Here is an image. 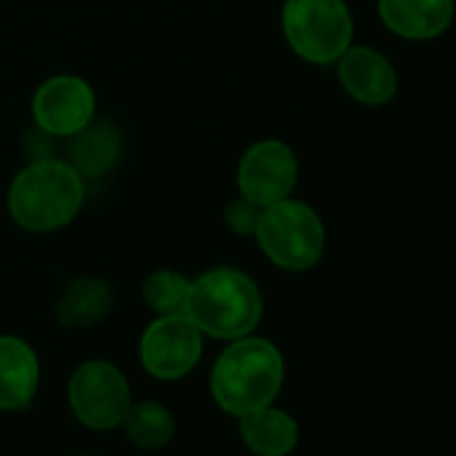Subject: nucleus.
Instances as JSON below:
<instances>
[{
  "label": "nucleus",
  "instance_id": "obj_1",
  "mask_svg": "<svg viewBox=\"0 0 456 456\" xmlns=\"http://www.w3.org/2000/svg\"><path fill=\"white\" fill-rule=\"evenodd\" d=\"M86 201V180L68 159L38 156L9 185V215L33 234H52L70 225Z\"/></svg>",
  "mask_w": 456,
  "mask_h": 456
},
{
  "label": "nucleus",
  "instance_id": "obj_2",
  "mask_svg": "<svg viewBox=\"0 0 456 456\" xmlns=\"http://www.w3.org/2000/svg\"><path fill=\"white\" fill-rule=\"evenodd\" d=\"M282 379L285 360L280 349L266 338L242 336L215 360L209 389L223 411L245 416L272 405L282 389Z\"/></svg>",
  "mask_w": 456,
  "mask_h": 456
},
{
  "label": "nucleus",
  "instance_id": "obj_3",
  "mask_svg": "<svg viewBox=\"0 0 456 456\" xmlns=\"http://www.w3.org/2000/svg\"><path fill=\"white\" fill-rule=\"evenodd\" d=\"M183 314H188L204 336L234 341L258 328L264 317V296L250 274L217 266L191 280Z\"/></svg>",
  "mask_w": 456,
  "mask_h": 456
},
{
  "label": "nucleus",
  "instance_id": "obj_4",
  "mask_svg": "<svg viewBox=\"0 0 456 456\" xmlns=\"http://www.w3.org/2000/svg\"><path fill=\"white\" fill-rule=\"evenodd\" d=\"M253 240L277 269L309 272L325 253V223L312 204L288 196L264 207Z\"/></svg>",
  "mask_w": 456,
  "mask_h": 456
},
{
  "label": "nucleus",
  "instance_id": "obj_5",
  "mask_svg": "<svg viewBox=\"0 0 456 456\" xmlns=\"http://www.w3.org/2000/svg\"><path fill=\"white\" fill-rule=\"evenodd\" d=\"M282 33L304 62L325 68L352 46L354 22L344 0H285Z\"/></svg>",
  "mask_w": 456,
  "mask_h": 456
},
{
  "label": "nucleus",
  "instance_id": "obj_6",
  "mask_svg": "<svg viewBox=\"0 0 456 456\" xmlns=\"http://www.w3.org/2000/svg\"><path fill=\"white\" fill-rule=\"evenodd\" d=\"M70 405L76 416L92 429L121 427L132 405L129 381L113 362L89 360L78 365L70 379Z\"/></svg>",
  "mask_w": 456,
  "mask_h": 456
},
{
  "label": "nucleus",
  "instance_id": "obj_7",
  "mask_svg": "<svg viewBox=\"0 0 456 456\" xmlns=\"http://www.w3.org/2000/svg\"><path fill=\"white\" fill-rule=\"evenodd\" d=\"M201 336L188 314H159L140 338V362L161 381L183 379L201 357Z\"/></svg>",
  "mask_w": 456,
  "mask_h": 456
},
{
  "label": "nucleus",
  "instance_id": "obj_8",
  "mask_svg": "<svg viewBox=\"0 0 456 456\" xmlns=\"http://www.w3.org/2000/svg\"><path fill=\"white\" fill-rule=\"evenodd\" d=\"M97 94L92 84L73 73L46 78L33 94V121L46 137H73L94 121Z\"/></svg>",
  "mask_w": 456,
  "mask_h": 456
},
{
  "label": "nucleus",
  "instance_id": "obj_9",
  "mask_svg": "<svg viewBox=\"0 0 456 456\" xmlns=\"http://www.w3.org/2000/svg\"><path fill=\"white\" fill-rule=\"evenodd\" d=\"M298 185V156L282 140L253 142L237 164V188L261 207L293 196Z\"/></svg>",
  "mask_w": 456,
  "mask_h": 456
},
{
  "label": "nucleus",
  "instance_id": "obj_10",
  "mask_svg": "<svg viewBox=\"0 0 456 456\" xmlns=\"http://www.w3.org/2000/svg\"><path fill=\"white\" fill-rule=\"evenodd\" d=\"M336 73L341 89L360 105L381 108L395 100L397 94V70L395 65L370 46H349L338 62Z\"/></svg>",
  "mask_w": 456,
  "mask_h": 456
},
{
  "label": "nucleus",
  "instance_id": "obj_11",
  "mask_svg": "<svg viewBox=\"0 0 456 456\" xmlns=\"http://www.w3.org/2000/svg\"><path fill=\"white\" fill-rule=\"evenodd\" d=\"M384 28L405 41H432L443 36L456 14L453 0H376Z\"/></svg>",
  "mask_w": 456,
  "mask_h": 456
},
{
  "label": "nucleus",
  "instance_id": "obj_12",
  "mask_svg": "<svg viewBox=\"0 0 456 456\" xmlns=\"http://www.w3.org/2000/svg\"><path fill=\"white\" fill-rule=\"evenodd\" d=\"M41 381L33 346L17 336H0V411L30 405Z\"/></svg>",
  "mask_w": 456,
  "mask_h": 456
},
{
  "label": "nucleus",
  "instance_id": "obj_13",
  "mask_svg": "<svg viewBox=\"0 0 456 456\" xmlns=\"http://www.w3.org/2000/svg\"><path fill=\"white\" fill-rule=\"evenodd\" d=\"M113 301L116 293L110 282L100 277H76L57 301V320L65 328H92L113 312Z\"/></svg>",
  "mask_w": 456,
  "mask_h": 456
},
{
  "label": "nucleus",
  "instance_id": "obj_14",
  "mask_svg": "<svg viewBox=\"0 0 456 456\" xmlns=\"http://www.w3.org/2000/svg\"><path fill=\"white\" fill-rule=\"evenodd\" d=\"M242 437L248 448L258 456H288L298 443V427L290 413L280 408H258L253 413L240 416Z\"/></svg>",
  "mask_w": 456,
  "mask_h": 456
},
{
  "label": "nucleus",
  "instance_id": "obj_15",
  "mask_svg": "<svg viewBox=\"0 0 456 456\" xmlns=\"http://www.w3.org/2000/svg\"><path fill=\"white\" fill-rule=\"evenodd\" d=\"M121 156V137L110 124H89L70 137V164L84 180L102 177Z\"/></svg>",
  "mask_w": 456,
  "mask_h": 456
},
{
  "label": "nucleus",
  "instance_id": "obj_16",
  "mask_svg": "<svg viewBox=\"0 0 456 456\" xmlns=\"http://www.w3.org/2000/svg\"><path fill=\"white\" fill-rule=\"evenodd\" d=\"M126 437L140 448H161L175 435V419L172 413L153 400H142L129 405L124 421H121Z\"/></svg>",
  "mask_w": 456,
  "mask_h": 456
},
{
  "label": "nucleus",
  "instance_id": "obj_17",
  "mask_svg": "<svg viewBox=\"0 0 456 456\" xmlns=\"http://www.w3.org/2000/svg\"><path fill=\"white\" fill-rule=\"evenodd\" d=\"M191 293V280L175 269H159L142 282V301L156 314H177L185 309Z\"/></svg>",
  "mask_w": 456,
  "mask_h": 456
},
{
  "label": "nucleus",
  "instance_id": "obj_18",
  "mask_svg": "<svg viewBox=\"0 0 456 456\" xmlns=\"http://www.w3.org/2000/svg\"><path fill=\"white\" fill-rule=\"evenodd\" d=\"M261 215H264V207L240 193L234 201L225 204L223 220H225V225L232 228L237 237H256V228L261 223Z\"/></svg>",
  "mask_w": 456,
  "mask_h": 456
}]
</instances>
